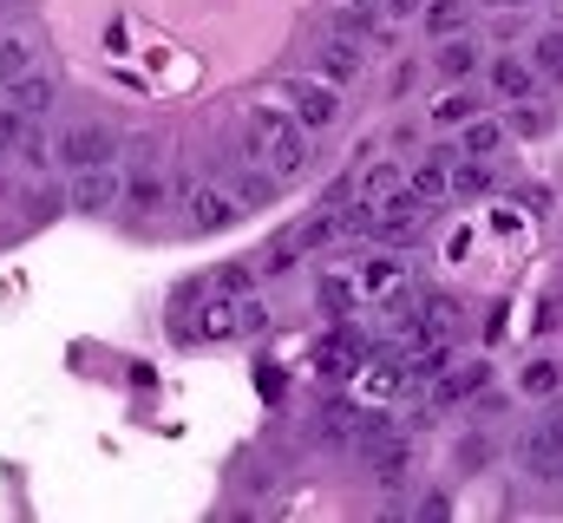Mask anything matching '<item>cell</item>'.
Listing matches in <instances>:
<instances>
[{"label": "cell", "instance_id": "6da1fadb", "mask_svg": "<svg viewBox=\"0 0 563 523\" xmlns=\"http://www.w3.org/2000/svg\"><path fill=\"white\" fill-rule=\"evenodd\" d=\"M243 131H250V157H256L276 183L308 177V131L295 125L282 105H250V112H243Z\"/></svg>", "mask_w": 563, "mask_h": 523}, {"label": "cell", "instance_id": "7a4b0ae2", "mask_svg": "<svg viewBox=\"0 0 563 523\" xmlns=\"http://www.w3.org/2000/svg\"><path fill=\"white\" fill-rule=\"evenodd\" d=\"M511 458H518L525 478H538V485H563V412L538 419V425H525V432L511 438Z\"/></svg>", "mask_w": 563, "mask_h": 523}, {"label": "cell", "instance_id": "3957f363", "mask_svg": "<svg viewBox=\"0 0 563 523\" xmlns=\"http://www.w3.org/2000/svg\"><path fill=\"white\" fill-rule=\"evenodd\" d=\"M288 119L301 131H328L341 119V86H328L321 73H295L288 79Z\"/></svg>", "mask_w": 563, "mask_h": 523}, {"label": "cell", "instance_id": "277c9868", "mask_svg": "<svg viewBox=\"0 0 563 523\" xmlns=\"http://www.w3.org/2000/svg\"><path fill=\"white\" fill-rule=\"evenodd\" d=\"M177 210H184L197 230H230V223L243 216V203H236L223 183H210V177H184V183H177Z\"/></svg>", "mask_w": 563, "mask_h": 523}, {"label": "cell", "instance_id": "5b68a950", "mask_svg": "<svg viewBox=\"0 0 563 523\" xmlns=\"http://www.w3.org/2000/svg\"><path fill=\"white\" fill-rule=\"evenodd\" d=\"M119 190H125V177H119L112 164H86V170H73L66 210H73V216H112V210H119Z\"/></svg>", "mask_w": 563, "mask_h": 523}, {"label": "cell", "instance_id": "8992f818", "mask_svg": "<svg viewBox=\"0 0 563 523\" xmlns=\"http://www.w3.org/2000/svg\"><path fill=\"white\" fill-rule=\"evenodd\" d=\"M112 151H119V137H112L106 125H66L59 144H53V164L86 170V164H112Z\"/></svg>", "mask_w": 563, "mask_h": 523}, {"label": "cell", "instance_id": "52a82bcc", "mask_svg": "<svg viewBox=\"0 0 563 523\" xmlns=\"http://www.w3.org/2000/svg\"><path fill=\"white\" fill-rule=\"evenodd\" d=\"M420 230H426V203L413 190H394V197L374 210V236H380V243H413Z\"/></svg>", "mask_w": 563, "mask_h": 523}, {"label": "cell", "instance_id": "ba28073f", "mask_svg": "<svg viewBox=\"0 0 563 523\" xmlns=\"http://www.w3.org/2000/svg\"><path fill=\"white\" fill-rule=\"evenodd\" d=\"M197 301V321L184 327V341H230V334H243V321H236V294H190Z\"/></svg>", "mask_w": 563, "mask_h": 523}, {"label": "cell", "instance_id": "9c48e42d", "mask_svg": "<svg viewBox=\"0 0 563 523\" xmlns=\"http://www.w3.org/2000/svg\"><path fill=\"white\" fill-rule=\"evenodd\" d=\"M361 73H367V53H361V40L334 33V40L321 46V79H328V86H347V79H361Z\"/></svg>", "mask_w": 563, "mask_h": 523}, {"label": "cell", "instance_id": "30bf717a", "mask_svg": "<svg viewBox=\"0 0 563 523\" xmlns=\"http://www.w3.org/2000/svg\"><path fill=\"white\" fill-rule=\"evenodd\" d=\"M7 105H13L20 119H40V112L53 105V79H46L40 66H26V73H20V79L7 86Z\"/></svg>", "mask_w": 563, "mask_h": 523}, {"label": "cell", "instance_id": "8fae6325", "mask_svg": "<svg viewBox=\"0 0 563 523\" xmlns=\"http://www.w3.org/2000/svg\"><path fill=\"white\" fill-rule=\"evenodd\" d=\"M361 452H367V465H374V471H380L387 485H400V478L413 471V445H407V438H380V432H374V438H367Z\"/></svg>", "mask_w": 563, "mask_h": 523}, {"label": "cell", "instance_id": "7c38bea8", "mask_svg": "<svg viewBox=\"0 0 563 523\" xmlns=\"http://www.w3.org/2000/svg\"><path fill=\"white\" fill-rule=\"evenodd\" d=\"M445 164H452L445 151H439V157H420V164H413L407 190H413L420 203H445V197H452V170H445Z\"/></svg>", "mask_w": 563, "mask_h": 523}, {"label": "cell", "instance_id": "4fadbf2b", "mask_svg": "<svg viewBox=\"0 0 563 523\" xmlns=\"http://www.w3.org/2000/svg\"><path fill=\"white\" fill-rule=\"evenodd\" d=\"M518 392H525V399H558L563 392V360L558 354H538V360L518 374Z\"/></svg>", "mask_w": 563, "mask_h": 523}, {"label": "cell", "instance_id": "5bb4252c", "mask_svg": "<svg viewBox=\"0 0 563 523\" xmlns=\"http://www.w3.org/2000/svg\"><path fill=\"white\" fill-rule=\"evenodd\" d=\"M459 151L492 164V157L505 151V125H492V119H465V125H459Z\"/></svg>", "mask_w": 563, "mask_h": 523}, {"label": "cell", "instance_id": "9a60e30c", "mask_svg": "<svg viewBox=\"0 0 563 523\" xmlns=\"http://www.w3.org/2000/svg\"><path fill=\"white\" fill-rule=\"evenodd\" d=\"M439 40H445V46H439V59H432V66H439V73H452V79H465V73L478 66V40H465V26H459V33H439Z\"/></svg>", "mask_w": 563, "mask_h": 523}, {"label": "cell", "instance_id": "2e32d148", "mask_svg": "<svg viewBox=\"0 0 563 523\" xmlns=\"http://www.w3.org/2000/svg\"><path fill=\"white\" fill-rule=\"evenodd\" d=\"M445 170H452V197H485L492 190V164L485 157H452Z\"/></svg>", "mask_w": 563, "mask_h": 523}, {"label": "cell", "instance_id": "e0dca14e", "mask_svg": "<svg viewBox=\"0 0 563 523\" xmlns=\"http://www.w3.org/2000/svg\"><path fill=\"white\" fill-rule=\"evenodd\" d=\"M26 66H40V59H33V40H26V33H0V92H7Z\"/></svg>", "mask_w": 563, "mask_h": 523}, {"label": "cell", "instance_id": "ac0fdd59", "mask_svg": "<svg viewBox=\"0 0 563 523\" xmlns=\"http://www.w3.org/2000/svg\"><path fill=\"white\" fill-rule=\"evenodd\" d=\"M492 86H498L505 99H531V92H538V73H531L525 59H498V66H492Z\"/></svg>", "mask_w": 563, "mask_h": 523}, {"label": "cell", "instance_id": "d6986e66", "mask_svg": "<svg viewBox=\"0 0 563 523\" xmlns=\"http://www.w3.org/2000/svg\"><path fill=\"white\" fill-rule=\"evenodd\" d=\"M230 197H236V203H269V197H276V177L256 170V157H250V164H236V190H230Z\"/></svg>", "mask_w": 563, "mask_h": 523}, {"label": "cell", "instance_id": "ffe728a7", "mask_svg": "<svg viewBox=\"0 0 563 523\" xmlns=\"http://www.w3.org/2000/svg\"><path fill=\"white\" fill-rule=\"evenodd\" d=\"M7 157H13L20 170H46V164H53V144H46L40 131L26 125V131H20V137H13V151H7Z\"/></svg>", "mask_w": 563, "mask_h": 523}, {"label": "cell", "instance_id": "44dd1931", "mask_svg": "<svg viewBox=\"0 0 563 523\" xmlns=\"http://www.w3.org/2000/svg\"><path fill=\"white\" fill-rule=\"evenodd\" d=\"M531 73L563 79V26H551V33H538V40H531Z\"/></svg>", "mask_w": 563, "mask_h": 523}, {"label": "cell", "instance_id": "7402d4cb", "mask_svg": "<svg viewBox=\"0 0 563 523\" xmlns=\"http://www.w3.org/2000/svg\"><path fill=\"white\" fill-rule=\"evenodd\" d=\"M119 203H132V210H139V216H151V210H157V203H164V183H157V177H151V170H144V177H132V183H125V190H119Z\"/></svg>", "mask_w": 563, "mask_h": 523}, {"label": "cell", "instance_id": "603a6c76", "mask_svg": "<svg viewBox=\"0 0 563 523\" xmlns=\"http://www.w3.org/2000/svg\"><path fill=\"white\" fill-rule=\"evenodd\" d=\"M485 380H492V367H485V360H465L452 380H439V392H445V399H472V392L485 387Z\"/></svg>", "mask_w": 563, "mask_h": 523}, {"label": "cell", "instance_id": "cb8c5ba5", "mask_svg": "<svg viewBox=\"0 0 563 523\" xmlns=\"http://www.w3.org/2000/svg\"><path fill=\"white\" fill-rule=\"evenodd\" d=\"M472 112H478V105H472L465 92H445V99L432 105V125H439V131H459L465 119H472Z\"/></svg>", "mask_w": 563, "mask_h": 523}, {"label": "cell", "instance_id": "d4e9b609", "mask_svg": "<svg viewBox=\"0 0 563 523\" xmlns=\"http://www.w3.org/2000/svg\"><path fill=\"white\" fill-rule=\"evenodd\" d=\"M426 26H432V33H459V26H465V0H432V7H426Z\"/></svg>", "mask_w": 563, "mask_h": 523}, {"label": "cell", "instance_id": "484cf974", "mask_svg": "<svg viewBox=\"0 0 563 523\" xmlns=\"http://www.w3.org/2000/svg\"><path fill=\"white\" fill-rule=\"evenodd\" d=\"M420 321H426V334H452V327H459V308H452L445 294H432L420 308Z\"/></svg>", "mask_w": 563, "mask_h": 523}, {"label": "cell", "instance_id": "4316f807", "mask_svg": "<svg viewBox=\"0 0 563 523\" xmlns=\"http://www.w3.org/2000/svg\"><path fill=\"white\" fill-rule=\"evenodd\" d=\"M394 281H400V262H394V256H374V262H367V275H361L354 288H374V294H380V288H394Z\"/></svg>", "mask_w": 563, "mask_h": 523}, {"label": "cell", "instance_id": "83f0119b", "mask_svg": "<svg viewBox=\"0 0 563 523\" xmlns=\"http://www.w3.org/2000/svg\"><path fill=\"white\" fill-rule=\"evenodd\" d=\"M354 294H361V288H354V281H341V275H334V281H321V308H328V314H347V308H354Z\"/></svg>", "mask_w": 563, "mask_h": 523}, {"label": "cell", "instance_id": "f1b7e54d", "mask_svg": "<svg viewBox=\"0 0 563 523\" xmlns=\"http://www.w3.org/2000/svg\"><path fill=\"white\" fill-rule=\"evenodd\" d=\"M295 256H301V243H295V230H282L276 243H269V256H263V268H269V275H282Z\"/></svg>", "mask_w": 563, "mask_h": 523}, {"label": "cell", "instance_id": "f546056e", "mask_svg": "<svg viewBox=\"0 0 563 523\" xmlns=\"http://www.w3.org/2000/svg\"><path fill=\"white\" fill-rule=\"evenodd\" d=\"M511 131L538 137V131H551V112H544V105H518V112H511Z\"/></svg>", "mask_w": 563, "mask_h": 523}, {"label": "cell", "instance_id": "4dcf8cb0", "mask_svg": "<svg viewBox=\"0 0 563 523\" xmlns=\"http://www.w3.org/2000/svg\"><path fill=\"white\" fill-rule=\"evenodd\" d=\"M387 190H394V164H374V170L361 177V197L374 203V197H387Z\"/></svg>", "mask_w": 563, "mask_h": 523}, {"label": "cell", "instance_id": "1f68e13d", "mask_svg": "<svg viewBox=\"0 0 563 523\" xmlns=\"http://www.w3.org/2000/svg\"><path fill=\"white\" fill-rule=\"evenodd\" d=\"M33 125V119H20V112H13V105H7V112H0V157H7V151H13V137H20V131Z\"/></svg>", "mask_w": 563, "mask_h": 523}, {"label": "cell", "instance_id": "d6a6232c", "mask_svg": "<svg viewBox=\"0 0 563 523\" xmlns=\"http://www.w3.org/2000/svg\"><path fill=\"white\" fill-rule=\"evenodd\" d=\"M341 13H347V26H367L380 13V0H341Z\"/></svg>", "mask_w": 563, "mask_h": 523}, {"label": "cell", "instance_id": "836d02e7", "mask_svg": "<svg viewBox=\"0 0 563 523\" xmlns=\"http://www.w3.org/2000/svg\"><path fill=\"white\" fill-rule=\"evenodd\" d=\"M243 288H250V262H230L223 268V294H243Z\"/></svg>", "mask_w": 563, "mask_h": 523}, {"label": "cell", "instance_id": "e575fe53", "mask_svg": "<svg viewBox=\"0 0 563 523\" xmlns=\"http://www.w3.org/2000/svg\"><path fill=\"white\" fill-rule=\"evenodd\" d=\"M7 190H13V183H7V170H0V203H7Z\"/></svg>", "mask_w": 563, "mask_h": 523}, {"label": "cell", "instance_id": "d590c367", "mask_svg": "<svg viewBox=\"0 0 563 523\" xmlns=\"http://www.w3.org/2000/svg\"><path fill=\"white\" fill-rule=\"evenodd\" d=\"M485 7H518V0H485Z\"/></svg>", "mask_w": 563, "mask_h": 523}]
</instances>
